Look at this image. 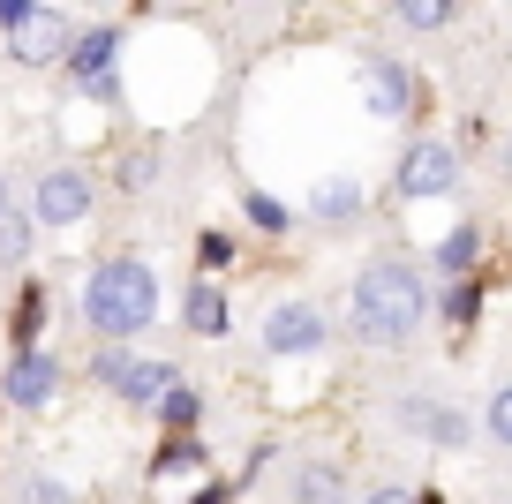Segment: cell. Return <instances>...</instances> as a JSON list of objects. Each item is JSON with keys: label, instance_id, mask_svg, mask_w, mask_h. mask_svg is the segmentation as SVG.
I'll return each instance as SVG.
<instances>
[{"label": "cell", "instance_id": "14", "mask_svg": "<svg viewBox=\"0 0 512 504\" xmlns=\"http://www.w3.org/2000/svg\"><path fill=\"white\" fill-rule=\"evenodd\" d=\"M204 444L196 437H159V452H151V482H166V474H204Z\"/></svg>", "mask_w": 512, "mask_h": 504}, {"label": "cell", "instance_id": "5", "mask_svg": "<svg viewBox=\"0 0 512 504\" xmlns=\"http://www.w3.org/2000/svg\"><path fill=\"white\" fill-rule=\"evenodd\" d=\"M324 339H332V324H324L317 301H279V309L264 316V354H272V362H302Z\"/></svg>", "mask_w": 512, "mask_h": 504}, {"label": "cell", "instance_id": "18", "mask_svg": "<svg viewBox=\"0 0 512 504\" xmlns=\"http://www.w3.org/2000/svg\"><path fill=\"white\" fill-rule=\"evenodd\" d=\"M241 211H249V226H256V234H287V226H294V211L279 204V196H264V189H249V196H241Z\"/></svg>", "mask_w": 512, "mask_h": 504}, {"label": "cell", "instance_id": "9", "mask_svg": "<svg viewBox=\"0 0 512 504\" xmlns=\"http://www.w3.org/2000/svg\"><path fill=\"white\" fill-rule=\"evenodd\" d=\"M362 106L377 113V121L415 113V76H407L400 61H369V68H362Z\"/></svg>", "mask_w": 512, "mask_h": 504}, {"label": "cell", "instance_id": "23", "mask_svg": "<svg viewBox=\"0 0 512 504\" xmlns=\"http://www.w3.org/2000/svg\"><path fill=\"white\" fill-rule=\"evenodd\" d=\"M196 264H204V271H226V264H234V241H226V234H204V241H196Z\"/></svg>", "mask_w": 512, "mask_h": 504}, {"label": "cell", "instance_id": "7", "mask_svg": "<svg viewBox=\"0 0 512 504\" xmlns=\"http://www.w3.org/2000/svg\"><path fill=\"white\" fill-rule=\"evenodd\" d=\"M0 392H8V407H23V414L53 407V392H61V362H53L46 347L8 354V377H0Z\"/></svg>", "mask_w": 512, "mask_h": 504}, {"label": "cell", "instance_id": "11", "mask_svg": "<svg viewBox=\"0 0 512 504\" xmlns=\"http://www.w3.org/2000/svg\"><path fill=\"white\" fill-rule=\"evenodd\" d=\"M181 316H189V331H196V339H226V324H234V309H226L219 279H196L189 294H181Z\"/></svg>", "mask_w": 512, "mask_h": 504}, {"label": "cell", "instance_id": "2", "mask_svg": "<svg viewBox=\"0 0 512 504\" xmlns=\"http://www.w3.org/2000/svg\"><path fill=\"white\" fill-rule=\"evenodd\" d=\"M83 324H91L106 347L144 339V331L159 324V271H151L144 256H106V264L83 279Z\"/></svg>", "mask_w": 512, "mask_h": 504}, {"label": "cell", "instance_id": "25", "mask_svg": "<svg viewBox=\"0 0 512 504\" xmlns=\"http://www.w3.org/2000/svg\"><path fill=\"white\" fill-rule=\"evenodd\" d=\"M151 174H159V151H136V158L121 166V181H128V189H151Z\"/></svg>", "mask_w": 512, "mask_h": 504}, {"label": "cell", "instance_id": "31", "mask_svg": "<svg viewBox=\"0 0 512 504\" xmlns=\"http://www.w3.org/2000/svg\"><path fill=\"white\" fill-rule=\"evenodd\" d=\"M505 158H512V136H505Z\"/></svg>", "mask_w": 512, "mask_h": 504}, {"label": "cell", "instance_id": "13", "mask_svg": "<svg viewBox=\"0 0 512 504\" xmlns=\"http://www.w3.org/2000/svg\"><path fill=\"white\" fill-rule=\"evenodd\" d=\"M309 219H324V226L362 219V181H317V196H309Z\"/></svg>", "mask_w": 512, "mask_h": 504}, {"label": "cell", "instance_id": "20", "mask_svg": "<svg viewBox=\"0 0 512 504\" xmlns=\"http://www.w3.org/2000/svg\"><path fill=\"white\" fill-rule=\"evenodd\" d=\"M452 8L445 0H400V31H445Z\"/></svg>", "mask_w": 512, "mask_h": 504}, {"label": "cell", "instance_id": "24", "mask_svg": "<svg viewBox=\"0 0 512 504\" xmlns=\"http://www.w3.org/2000/svg\"><path fill=\"white\" fill-rule=\"evenodd\" d=\"M23 504H76V497H68L53 474H31V482H23Z\"/></svg>", "mask_w": 512, "mask_h": 504}, {"label": "cell", "instance_id": "4", "mask_svg": "<svg viewBox=\"0 0 512 504\" xmlns=\"http://www.w3.org/2000/svg\"><path fill=\"white\" fill-rule=\"evenodd\" d=\"M392 189L400 196H452L460 189V151L452 143H437V136H422V143H407L400 151V166H392Z\"/></svg>", "mask_w": 512, "mask_h": 504}, {"label": "cell", "instance_id": "6", "mask_svg": "<svg viewBox=\"0 0 512 504\" xmlns=\"http://www.w3.org/2000/svg\"><path fill=\"white\" fill-rule=\"evenodd\" d=\"M83 219H91V181H83L76 166L38 174V189H31V226H83Z\"/></svg>", "mask_w": 512, "mask_h": 504}, {"label": "cell", "instance_id": "19", "mask_svg": "<svg viewBox=\"0 0 512 504\" xmlns=\"http://www.w3.org/2000/svg\"><path fill=\"white\" fill-rule=\"evenodd\" d=\"M38 324H46V286H23V301H16V354L23 347H38Z\"/></svg>", "mask_w": 512, "mask_h": 504}, {"label": "cell", "instance_id": "27", "mask_svg": "<svg viewBox=\"0 0 512 504\" xmlns=\"http://www.w3.org/2000/svg\"><path fill=\"white\" fill-rule=\"evenodd\" d=\"M23 23H31V0H0V31L16 38V31H23Z\"/></svg>", "mask_w": 512, "mask_h": 504}, {"label": "cell", "instance_id": "1", "mask_svg": "<svg viewBox=\"0 0 512 504\" xmlns=\"http://www.w3.org/2000/svg\"><path fill=\"white\" fill-rule=\"evenodd\" d=\"M422 316H430V279H422L407 256L362 264V279H354V294H347V331L362 347H400V339L422 331Z\"/></svg>", "mask_w": 512, "mask_h": 504}, {"label": "cell", "instance_id": "16", "mask_svg": "<svg viewBox=\"0 0 512 504\" xmlns=\"http://www.w3.org/2000/svg\"><path fill=\"white\" fill-rule=\"evenodd\" d=\"M475 256H482V226H452V234L437 241V271H445V279H467Z\"/></svg>", "mask_w": 512, "mask_h": 504}, {"label": "cell", "instance_id": "12", "mask_svg": "<svg viewBox=\"0 0 512 504\" xmlns=\"http://www.w3.org/2000/svg\"><path fill=\"white\" fill-rule=\"evenodd\" d=\"M339 489H347V474H339V459H302L294 467V504H339Z\"/></svg>", "mask_w": 512, "mask_h": 504}, {"label": "cell", "instance_id": "15", "mask_svg": "<svg viewBox=\"0 0 512 504\" xmlns=\"http://www.w3.org/2000/svg\"><path fill=\"white\" fill-rule=\"evenodd\" d=\"M196 422H204V392L174 384V392L159 399V429H166V437H196Z\"/></svg>", "mask_w": 512, "mask_h": 504}, {"label": "cell", "instance_id": "8", "mask_svg": "<svg viewBox=\"0 0 512 504\" xmlns=\"http://www.w3.org/2000/svg\"><path fill=\"white\" fill-rule=\"evenodd\" d=\"M68 38H76V31L61 23V8H31V23L8 38V61H16V68H61Z\"/></svg>", "mask_w": 512, "mask_h": 504}, {"label": "cell", "instance_id": "26", "mask_svg": "<svg viewBox=\"0 0 512 504\" xmlns=\"http://www.w3.org/2000/svg\"><path fill=\"white\" fill-rule=\"evenodd\" d=\"M445 316H452V324H467V316H475V286H452V294H445Z\"/></svg>", "mask_w": 512, "mask_h": 504}, {"label": "cell", "instance_id": "29", "mask_svg": "<svg viewBox=\"0 0 512 504\" xmlns=\"http://www.w3.org/2000/svg\"><path fill=\"white\" fill-rule=\"evenodd\" d=\"M226 497H234L226 482H204V489H196V504H226Z\"/></svg>", "mask_w": 512, "mask_h": 504}, {"label": "cell", "instance_id": "3", "mask_svg": "<svg viewBox=\"0 0 512 504\" xmlns=\"http://www.w3.org/2000/svg\"><path fill=\"white\" fill-rule=\"evenodd\" d=\"M121 46L128 38L113 31V23H98V31H76L68 38V68H76V91L98 98V106H121Z\"/></svg>", "mask_w": 512, "mask_h": 504}, {"label": "cell", "instance_id": "30", "mask_svg": "<svg viewBox=\"0 0 512 504\" xmlns=\"http://www.w3.org/2000/svg\"><path fill=\"white\" fill-rule=\"evenodd\" d=\"M0 211H8V174H0Z\"/></svg>", "mask_w": 512, "mask_h": 504}, {"label": "cell", "instance_id": "21", "mask_svg": "<svg viewBox=\"0 0 512 504\" xmlns=\"http://www.w3.org/2000/svg\"><path fill=\"white\" fill-rule=\"evenodd\" d=\"M482 429H490V444H505V452H512V384H497V392H490Z\"/></svg>", "mask_w": 512, "mask_h": 504}, {"label": "cell", "instance_id": "28", "mask_svg": "<svg viewBox=\"0 0 512 504\" xmlns=\"http://www.w3.org/2000/svg\"><path fill=\"white\" fill-rule=\"evenodd\" d=\"M362 504H422V497H415V489H400V482H384V489H369Z\"/></svg>", "mask_w": 512, "mask_h": 504}, {"label": "cell", "instance_id": "22", "mask_svg": "<svg viewBox=\"0 0 512 504\" xmlns=\"http://www.w3.org/2000/svg\"><path fill=\"white\" fill-rule=\"evenodd\" d=\"M128 362H136V354H128V347H98V354H91V377H98V384H106V392H121V377H128Z\"/></svg>", "mask_w": 512, "mask_h": 504}, {"label": "cell", "instance_id": "10", "mask_svg": "<svg viewBox=\"0 0 512 504\" xmlns=\"http://www.w3.org/2000/svg\"><path fill=\"white\" fill-rule=\"evenodd\" d=\"M174 362H128V377H121V392H113V399H128V407H136V414H159V399L166 392H174Z\"/></svg>", "mask_w": 512, "mask_h": 504}, {"label": "cell", "instance_id": "17", "mask_svg": "<svg viewBox=\"0 0 512 504\" xmlns=\"http://www.w3.org/2000/svg\"><path fill=\"white\" fill-rule=\"evenodd\" d=\"M31 241H38V226H31V211H0V264H23L31 256Z\"/></svg>", "mask_w": 512, "mask_h": 504}]
</instances>
